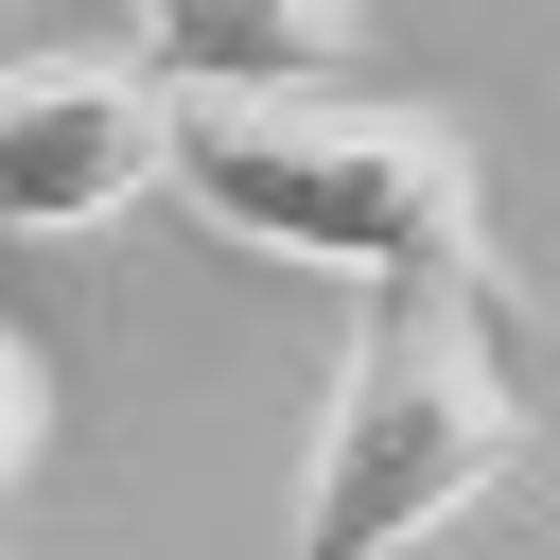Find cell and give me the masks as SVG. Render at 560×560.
Listing matches in <instances>:
<instances>
[{
    "mask_svg": "<svg viewBox=\"0 0 560 560\" xmlns=\"http://www.w3.org/2000/svg\"><path fill=\"white\" fill-rule=\"evenodd\" d=\"M158 192L228 245H280V262H350L368 298L420 280L490 332H525V280L490 245V175L438 105H385V88H298V105H175L158 140Z\"/></svg>",
    "mask_w": 560,
    "mask_h": 560,
    "instance_id": "cell-1",
    "label": "cell"
},
{
    "mask_svg": "<svg viewBox=\"0 0 560 560\" xmlns=\"http://www.w3.org/2000/svg\"><path fill=\"white\" fill-rule=\"evenodd\" d=\"M525 455V368L490 315L385 280L350 368H332V420H315V472H298V542L280 560H420L472 490H508Z\"/></svg>",
    "mask_w": 560,
    "mask_h": 560,
    "instance_id": "cell-2",
    "label": "cell"
},
{
    "mask_svg": "<svg viewBox=\"0 0 560 560\" xmlns=\"http://www.w3.org/2000/svg\"><path fill=\"white\" fill-rule=\"evenodd\" d=\"M175 105L122 52H18L0 70V228H105L158 192Z\"/></svg>",
    "mask_w": 560,
    "mask_h": 560,
    "instance_id": "cell-3",
    "label": "cell"
},
{
    "mask_svg": "<svg viewBox=\"0 0 560 560\" xmlns=\"http://www.w3.org/2000/svg\"><path fill=\"white\" fill-rule=\"evenodd\" d=\"M158 105H298V88H368V0H140L122 52Z\"/></svg>",
    "mask_w": 560,
    "mask_h": 560,
    "instance_id": "cell-4",
    "label": "cell"
},
{
    "mask_svg": "<svg viewBox=\"0 0 560 560\" xmlns=\"http://www.w3.org/2000/svg\"><path fill=\"white\" fill-rule=\"evenodd\" d=\"M35 438H52V385H35V350H18V332H0V490H18V472H35Z\"/></svg>",
    "mask_w": 560,
    "mask_h": 560,
    "instance_id": "cell-5",
    "label": "cell"
}]
</instances>
